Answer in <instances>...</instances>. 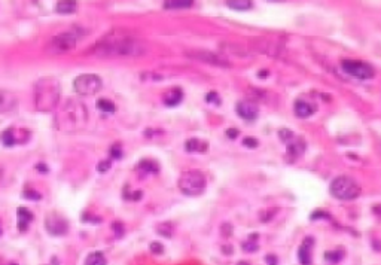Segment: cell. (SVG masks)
I'll return each instance as SVG.
<instances>
[{"label": "cell", "mask_w": 381, "mask_h": 265, "mask_svg": "<svg viewBox=\"0 0 381 265\" xmlns=\"http://www.w3.org/2000/svg\"><path fill=\"white\" fill-rule=\"evenodd\" d=\"M18 106V97L8 90H0V114L12 112Z\"/></svg>", "instance_id": "7c38bea8"}, {"label": "cell", "mask_w": 381, "mask_h": 265, "mask_svg": "<svg viewBox=\"0 0 381 265\" xmlns=\"http://www.w3.org/2000/svg\"><path fill=\"white\" fill-rule=\"evenodd\" d=\"M61 99V83L55 77H40L35 83L33 102L38 112L48 114L58 108Z\"/></svg>", "instance_id": "3957f363"}, {"label": "cell", "mask_w": 381, "mask_h": 265, "mask_svg": "<svg viewBox=\"0 0 381 265\" xmlns=\"http://www.w3.org/2000/svg\"><path fill=\"white\" fill-rule=\"evenodd\" d=\"M103 86L102 77L94 73H83L79 75L73 80V88L77 94L80 96H94L96 93H99Z\"/></svg>", "instance_id": "8992f818"}, {"label": "cell", "mask_w": 381, "mask_h": 265, "mask_svg": "<svg viewBox=\"0 0 381 265\" xmlns=\"http://www.w3.org/2000/svg\"><path fill=\"white\" fill-rule=\"evenodd\" d=\"M151 252L155 253V255H161V253L164 252V247H162V244H161V243L153 241V243H151Z\"/></svg>", "instance_id": "1f68e13d"}, {"label": "cell", "mask_w": 381, "mask_h": 265, "mask_svg": "<svg viewBox=\"0 0 381 265\" xmlns=\"http://www.w3.org/2000/svg\"><path fill=\"white\" fill-rule=\"evenodd\" d=\"M85 265H108V261L102 252H92L86 256Z\"/></svg>", "instance_id": "ffe728a7"}, {"label": "cell", "mask_w": 381, "mask_h": 265, "mask_svg": "<svg viewBox=\"0 0 381 265\" xmlns=\"http://www.w3.org/2000/svg\"><path fill=\"white\" fill-rule=\"evenodd\" d=\"M294 111H295V115L298 118H310L311 115L314 114V106H311L308 102H304V100H297L295 106H294Z\"/></svg>", "instance_id": "2e32d148"}, {"label": "cell", "mask_w": 381, "mask_h": 265, "mask_svg": "<svg viewBox=\"0 0 381 265\" xmlns=\"http://www.w3.org/2000/svg\"><path fill=\"white\" fill-rule=\"evenodd\" d=\"M137 168L142 170V171H145V173H158L159 171V165L153 159H142L139 162Z\"/></svg>", "instance_id": "ac0fdd59"}, {"label": "cell", "mask_w": 381, "mask_h": 265, "mask_svg": "<svg viewBox=\"0 0 381 265\" xmlns=\"http://www.w3.org/2000/svg\"><path fill=\"white\" fill-rule=\"evenodd\" d=\"M36 168H38V170H40V171H43V173H48V167H45V165H42V164L36 165Z\"/></svg>", "instance_id": "74e56055"}, {"label": "cell", "mask_w": 381, "mask_h": 265, "mask_svg": "<svg viewBox=\"0 0 381 265\" xmlns=\"http://www.w3.org/2000/svg\"><path fill=\"white\" fill-rule=\"evenodd\" d=\"M77 9V5L75 2H58L55 6L57 14H73Z\"/></svg>", "instance_id": "d6986e66"}, {"label": "cell", "mask_w": 381, "mask_h": 265, "mask_svg": "<svg viewBox=\"0 0 381 265\" xmlns=\"http://www.w3.org/2000/svg\"><path fill=\"white\" fill-rule=\"evenodd\" d=\"M92 52L99 57H128L142 55L145 43L131 35H111L108 39L92 46Z\"/></svg>", "instance_id": "6da1fadb"}, {"label": "cell", "mask_w": 381, "mask_h": 265, "mask_svg": "<svg viewBox=\"0 0 381 265\" xmlns=\"http://www.w3.org/2000/svg\"><path fill=\"white\" fill-rule=\"evenodd\" d=\"M0 235H2V224H0Z\"/></svg>", "instance_id": "f35d334b"}, {"label": "cell", "mask_w": 381, "mask_h": 265, "mask_svg": "<svg viewBox=\"0 0 381 265\" xmlns=\"http://www.w3.org/2000/svg\"><path fill=\"white\" fill-rule=\"evenodd\" d=\"M88 109L76 99H69L55 114V128L63 133H76L86 127Z\"/></svg>", "instance_id": "7a4b0ae2"}, {"label": "cell", "mask_w": 381, "mask_h": 265, "mask_svg": "<svg viewBox=\"0 0 381 265\" xmlns=\"http://www.w3.org/2000/svg\"><path fill=\"white\" fill-rule=\"evenodd\" d=\"M114 228L116 229V235H122V231H124V229H122V225H121L119 222H115Z\"/></svg>", "instance_id": "8d00e7d4"}, {"label": "cell", "mask_w": 381, "mask_h": 265, "mask_svg": "<svg viewBox=\"0 0 381 265\" xmlns=\"http://www.w3.org/2000/svg\"><path fill=\"white\" fill-rule=\"evenodd\" d=\"M17 218H18V229L21 232H24V231H27L30 222L33 221V213L30 210H27L26 207H18Z\"/></svg>", "instance_id": "9a60e30c"}, {"label": "cell", "mask_w": 381, "mask_h": 265, "mask_svg": "<svg viewBox=\"0 0 381 265\" xmlns=\"http://www.w3.org/2000/svg\"><path fill=\"white\" fill-rule=\"evenodd\" d=\"M313 249H314V238L305 237L303 244L300 246V250H298V259H300L301 265H311Z\"/></svg>", "instance_id": "4fadbf2b"}, {"label": "cell", "mask_w": 381, "mask_h": 265, "mask_svg": "<svg viewBox=\"0 0 381 265\" xmlns=\"http://www.w3.org/2000/svg\"><path fill=\"white\" fill-rule=\"evenodd\" d=\"M188 152H204L207 149V143L198 140V139H189L185 145Z\"/></svg>", "instance_id": "7402d4cb"}, {"label": "cell", "mask_w": 381, "mask_h": 265, "mask_svg": "<svg viewBox=\"0 0 381 265\" xmlns=\"http://www.w3.org/2000/svg\"><path fill=\"white\" fill-rule=\"evenodd\" d=\"M111 156L114 159H119L122 156V149H121V145L119 143H115L114 146L111 148Z\"/></svg>", "instance_id": "f546056e"}, {"label": "cell", "mask_w": 381, "mask_h": 265, "mask_svg": "<svg viewBox=\"0 0 381 265\" xmlns=\"http://www.w3.org/2000/svg\"><path fill=\"white\" fill-rule=\"evenodd\" d=\"M243 145L247 146V148H256V146H258V140H255V139H252V137H247V139H244Z\"/></svg>", "instance_id": "836d02e7"}, {"label": "cell", "mask_w": 381, "mask_h": 265, "mask_svg": "<svg viewBox=\"0 0 381 265\" xmlns=\"http://www.w3.org/2000/svg\"><path fill=\"white\" fill-rule=\"evenodd\" d=\"M162 100H164V105L168 106V108H174V106L180 105L182 100H183V91H182V88H179V86L170 88V90L164 94Z\"/></svg>", "instance_id": "5bb4252c"}, {"label": "cell", "mask_w": 381, "mask_h": 265, "mask_svg": "<svg viewBox=\"0 0 381 265\" xmlns=\"http://www.w3.org/2000/svg\"><path fill=\"white\" fill-rule=\"evenodd\" d=\"M179 190L182 194L188 197H197L201 195L206 187H207V179L200 170H188L179 178Z\"/></svg>", "instance_id": "5b68a950"}, {"label": "cell", "mask_w": 381, "mask_h": 265, "mask_svg": "<svg viewBox=\"0 0 381 265\" xmlns=\"http://www.w3.org/2000/svg\"><path fill=\"white\" fill-rule=\"evenodd\" d=\"M192 5H194V2H190V0H168V2H164L165 9H183V8H190Z\"/></svg>", "instance_id": "603a6c76"}, {"label": "cell", "mask_w": 381, "mask_h": 265, "mask_svg": "<svg viewBox=\"0 0 381 265\" xmlns=\"http://www.w3.org/2000/svg\"><path fill=\"white\" fill-rule=\"evenodd\" d=\"M278 137H280L281 142H284V143H288V145L295 139L294 133L289 131V130H280V131H278Z\"/></svg>", "instance_id": "4316f807"}, {"label": "cell", "mask_w": 381, "mask_h": 265, "mask_svg": "<svg viewBox=\"0 0 381 265\" xmlns=\"http://www.w3.org/2000/svg\"><path fill=\"white\" fill-rule=\"evenodd\" d=\"M111 167H112V161H111V159H103V161L99 162L97 170H99L100 173H106Z\"/></svg>", "instance_id": "f1b7e54d"}, {"label": "cell", "mask_w": 381, "mask_h": 265, "mask_svg": "<svg viewBox=\"0 0 381 265\" xmlns=\"http://www.w3.org/2000/svg\"><path fill=\"white\" fill-rule=\"evenodd\" d=\"M288 148H289V155H292L294 158H297V156H300L301 153H304L305 151V143L301 140V139H294L289 145H288Z\"/></svg>", "instance_id": "e0dca14e"}, {"label": "cell", "mask_w": 381, "mask_h": 265, "mask_svg": "<svg viewBox=\"0 0 381 265\" xmlns=\"http://www.w3.org/2000/svg\"><path fill=\"white\" fill-rule=\"evenodd\" d=\"M45 228L52 235H64L69 229L67 221L57 213H51L45 218Z\"/></svg>", "instance_id": "30bf717a"}, {"label": "cell", "mask_w": 381, "mask_h": 265, "mask_svg": "<svg viewBox=\"0 0 381 265\" xmlns=\"http://www.w3.org/2000/svg\"><path fill=\"white\" fill-rule=\"evenodd\" d=\"M237 114L244 121H255L259 114V108L255 102L243 100L237 105Z\"/></svg>", "instance_id": "8fae6325"}, {"label": "cell", "mask_w": 381, "mask_h": 265, "mask_svg": "<svg viewBox=\"0 0 381 265\" xmlns=\"http://www.w3.org/2000/svg\"><path fill=\"white\" fill-rule=\"evenodd\" d=\"M0 140H2V143L5 145V146H14V145H17V139H15V130L14 128H8V130H5L3 133H2V136H0Z\"/></svg>", "instance_id": "44dd1931"}, {"label": "cell", "mask_w": 381, "mask_h": 265, "mask_svg": "<svg viewBox=\"0 0 381 265\" xmlns=\"http://www.w3.org/2000/svg\"><path fill=\"white\" fill-rule=\"evenodd\" d=\"M171 232H173L171 224H162V225L158 227V234H161V235H164V237H167V238L171 237Z\"/></svg>", "instance_id": "83f0119b"}, {"label": "cell", "mask_w": 381, "mask_h": 265, "mask_svg": "<svg viewBox=\"0 0 381 265\" xmlns=\"http://www.w3.org/2000/svg\"><path fill=\"white\" fill-rule=\"evenodd\" d=\"M227 5L231 9H235V11H249L253 6V3L249 0H232V2L229 0L227 2Z\"/></svg>", "instance_id": "cb8c5ba5"}, {"label": "cell", "mask_w": 381, "mask_h": 265, "mask_svg": "<svg viewBox=\"0 0 381 265\" xmlns=\"http://www.w3.org/2000/svg\"><path fill=\"white\" fill-rule=\"evenodd\" d=\"M227 136L229 139H235L238 136V130H227Z\"/></svg>", "instance_id": "d590c367"}, {"label": "cell", "mask_w": 381, "mask_h": 265, "mask_svg": "<svg viewBox=\"0 0 381 265\" xmlns=\"http://www.w3.org/2000/svg\"><path fill=\"white\" fill-rule=\"evenodd\" d=\"M265 261H267L268 265H277V258L274 255H268Z\"/></svg>", "instance_id": "e575fe53"}, {"label": "cell", "mask_w": 381, "mask_h": 265, "mask_svg": "<svg viewBox=\"0 0 381 265\" xmlns=\"http://www.w3.org/2000/svg\"><path fill=\"white\" fill-rule=\"evenodd\" d=\"M326 261L331 262V264H337L343 259V252L340 250H334V252H326Z\"/></svg>", "instance_id": "484cf974"}, {"label": "cell", "mask_w": 381, "mask_h": 265, "mask_svg": "<svg viewBox=\"0 0 381 265\" xmlns=\"http://www.w3.org/2000/svg\"><path fill=\"white\" fill-rule=\"evenodd\" d=\"M341 69L351 77L356 79H371L375 75L374 67L369 63L360 61V60H343L341 61Z\"/></svg>", "instance_id": "52a82bcc"}, {"label": "cell", "mask_w": 381, "mask_h": 265, "mask_svg": "<svg viewBox=\"0 0 381 265\" xmlns=\"http://www.w3.org/2000/svg\"><path fill=\"white\" fill-rule=\"evenodd\" d=\"M97 106H99V109H100L102 112H105V114H114L115 111H116L114 103H112L111 100H106V99H100V100L97 102Z\"/></svg>", "instance_id": "d4e9b609"}, {"label": "cell", "mask_w": 381, "mask_h": 265, "mask_svg": "<svg viewBox=\"0 0 381 265\" xmlns=\"http://www.w3.org/2000/svg\"><path fill=\"white\" fill-rule=\"evenodd\" d=\"M243 249H244L246 252H255V250H258V244L253 243V241H247V243L243 244Z\"/></svg>", "instance_id": "d6a6232c"}, {"label": "cell", "mask_w": 381, "mask_h": 265, "mask_svg": "<svg viewBox=\"0 0 381 265\" xmlns=\"http://www.w3.org/2000/svg\"><path fill=\"white\" fill-rule=\"evenodd\" d=\"M76 40L77 38L72 32L60 33V35L54 36V38L49 40L48 49L52 54H64V52L73 51L76 48Z\"/></svg>", "instance_id": "ba28073f"}, {"label": "cell", "mask_w": 381, "mask_h": 265, "mask_svg": "<svg viewBox=\"0 0 381 265\" xmlns=\"http://www.w3.org/2000/svg\"><path fill=\"white\" fill-rule=\"evenodd\" d=\"M11 265H17V264H11Z\"/></svg>", "instance_id": "ab89813d"}, {"label": "cell", "mask_w": 381, "mask_h": 265, "mask_svg": "<svg viewBox=\"0 0 381 265\" xmlns=\"http://www.w3.org/2000/svg\"><path fill=\"white\" fill-rule=\"evenodd\" d=\"M188 57L197 60V61L210 64V66H216V67H229L231 66V63L222 54H216V52H212V51H206V49L190 51V52H188Z\"/></svg>", "instance_id": "9c48e42d"}, {"label": "cell", "mask_w": 381, "mask_h": 265, "mask_svg": "<svg viewBox=\"0 0 381 265\" xmlns=\"http://www.w3.org/2000/svg\"><path fill=\"white\" fill-rule=\"evenodd\" d=\"M329 192L332 194V197H335L338 200L351 201V200H356L360 195L362 190H360V185L353 178L340 176V178H335L331 182Z\"/></svg>", "instance_id": "277c9868"}, {"label": "cell", "mask_w": 381, "mask_h": 265, "mask_svg": "<svg viewBox=\"0 0 381 265\" xmlns=\"http://www.w3.org/2000/svg\"><path fill=\"white\" fill-rule=\"evenodd\" d=\"M23 197H26L27 200H35V201L40 200V194L33 190H26L23 192Z\"/></svg>", "instance_id": "4dcf8cb0"}]
</instances>
